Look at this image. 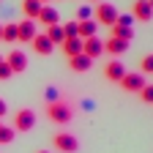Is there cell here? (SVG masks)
<instances>
[{"label": "cell", "mask_w": 153, "mask_h": 153, "mask_svg": "<svg viewBox=\"0 0 153 153\" xmlns=\"http://www.w3.org/2000/svg\"><path fill=\"white\" fill-rule=\"evenodd\" d=\"M47 118L52 120V123H68L71 118H74V112H71V107L66 104V101H60V99H57V101H49L47 104Z\"/></svg>", "instance_id": "cell-1"}, {"label": "cell", "mask_w": 153, "mask_h": 153, "mask_svg": "<svg viewBox=\"0 0 153 153\" xmlns=\"http://www.w3.org/2000/svg\"><path fill=\"white\" fill-rule=\"evenodd\" d=\"M118 8H115L112 3H104V0H101V3H96L93 6V19H96V22H99V25H115V22H118Z\"/></svg>", "instance_id": "cell-2"}, {"label": "cell", "mask_w": 153, "mask_h": 153, "mask_svg": "<svg viewBox=\"0 0 153 153\" xmlns=\"http://www.w3.org/2000/svg\"><path fill=\"white\" fill-rule=\"evenodd\" d=\"M52 145H55L57 153H76L79 150V140L74 134H68V131H57L52 137Z\"/></svg>", "instance_id": "cell-3"}, {"label": "cell", "mask_w": 153, "mask_h": 153, "mask_svg": "<svg viewBox=\"0 0 153 153\" xmlns=\"http://www.w3.org/2000/svg\"><path fill=\"white\" fill-rule=\"evenodd\" d=\"M126 93H140L145 85H148V79H145V74L142 71H126L123 76H120V82H118Z\"/></svg>", "instance_id": "cell-4"}, {"label": "cell", "mask_w": 153, "mask_h": 153, "mask_svg": "<svg viewBox=\"0 0 153 153\" xmlns=\"http://www.w3.org/2000/svg\"><path fill=\"white\" fill-rule=\"evenodd\" d=\"M33 126H36V112H33L30 107L19 109V112L14 115V131H16V134H27V131H33Z\"/></svg>", "instance_id": "cell-5"}, {"label": "cell", "mask_w": 153, "mask_h": 153, "mask_svg": "<svg viewBox=\"0 0 153 153\" xmlns=\"http://www.w3.org/2000/svg\"><path fill=\"white\" fill-rule=\"evenodd\" d=\"M16 33H19V44H30L36 38V33H38L36 19H22V22H16Z\"/></svg>", "instance_id": "cell-6"}, {"label": "cell", "mask_w": 153, "mask_h": 153, "mask_svg": "<svg viewBox=\"0 0 153 153\" xmlns=\"http://www.w3.org/2000/svg\"><path fill=\"white\" fill-rule=\"evenodd\" d=\"M3 60L11 66V71H14V74H22V71L27 68V55H25L22 49H11V52L3 57Z\"/></svg>", "instance_id": "cell-7"}, {"label": "cell", "mask_w": 153, "mask_h": 153, "mask_svg": "<svg viewBox=\"0 0 153 153\" xmlns=\"http://www.w3.org/2000/svg\"><path fill=\"white\" fill-rule=\"evenodd\" d=\"M82 52L90 57V60H96V57L104 55V41L99 36H90V38H82Z\"/></svg>", "instance_id": "cell-8"}, {"label": "cell", "mask_w": 153, "mask_h": 153, "mask_svg": "<svg viewBox=\"0 0 153 153\" xmlns=\"http://www.w3.org/2000/svg\"><path fill=\"white\" fill-rule=\"evenodd\" d=\"M131 16L137 19V22H150V19H153V8H150V3H148V0H134Z\"/></svg>", "instance_id": "cell-9"}, {"label": "cell", "mask_w": 153, "mask_h": 153, "mask_svg": "<svg viewBox=\"0 0 153 153\" xmlns=\"http://www.w3.org/2000/svg\"><path fill=\"white\" fill-rule=\"evenodd\" d=\"M126 74V66L115 57V60H109L107 66H104V79L107 82H120V76Z\"/></svg>", "instance_id": "cell-10"}, {"label": "cell", "mask_w": 153, "mask_h": 153, "mask_svg": "<svg viewBox=\"0 0 153 153\" xmlns=\"http://www.w3.org/2000/svg\"><path fill=\"white\" fill-rule=\"evenodd\" d=\"M104 52H107V55H112V57H120L123 52H128V41H123V38H115V36H109L107 41H104Z\"/></svg>", "instance_id": "cell-11"}, {"label": "cell", "mask_w": 153, "mask_h": 153, "mask_svg": "<svg viewBox=\"0 0 153 153\" xmlns=\"http://www.w3.org/2000/svg\"><path fill=\"white\" fill-rule=\"evenodd\" d=\"M36 22H41L44 27H49V25H57V22H60V14H57V8L55 6H41V14H38V19H36Z\"/></svg>", "instance_id": "cell-12"}, {"label": "cell", "mask_w": 153, "mask_h": 153, "mask_svg": "<svg viewBox=\"0 0 153 153\" xmlns=\"http://www.w3.org/2000/svg\"><path fill=\"white\" fill-rule=\"evenodd\" d=\"M68 66H71V71H76V74H85V71H90L93 60H90V57H88L85 52H79V55L68 57Z\"/></svg>", "instance_id": "cell-13"}, {"label": "cell", "mask_w": 153, "mask_h": 153, "mask_svg": "<svg viewBox=\"0 0 153 153\" xmlns=\"http://www.w3.org/2000/svg\"><path fill=\"white\" fill-rule=\"evenodd\" d=\"M30 44H33V49H36L38 55H44V57H47V55H52V49H55V44L49 41L44 33H36V38H33Z\"/></svg>", "instance_id": "cell-14"}, {"label": "cell", "mask_w": 153, "mask_h": 153, "mask_svg": "<svg viewBox=\"0 0 153 153\" xmlns=\"http://www.w3.org/2000/svg\"><path fill=\"white\" fill-rule=\"evenodd\" d=\"M63 55L66 57H74V55H79L82 52V38L79 36H74V38H63Z\"/></svg>", "instance_id": "cell-15"}, {"label": "cell", "mask_w": 153, "mask_h": 153, "mask_svg": "<svg viewBox=\"0 0 153 153\" xmlns=\"http://www.w3.org/2000/svg\"><path fill=\"white\" fill-rule=\"evenodd\" d=\"M99 33V22L96 19H85V22H76V36L79 38H90Z\"/></svg>", "instance_id": "cell-16"}, {"label": "cell", "mask_w": 153, "mask_h": 153, "mask_svg": "<svg viewBox=\"0 0 153 153\" xmlns=\"http://www.w3.org/2000/svg\"><path fill=\"white\" fill-rule=\"evenodd\" d=\"M41 0H22V14L25 19H38V14H41Z\"/></svg>", "instance_id": "cell-17"}, {"label": "cell", "mask_w": 153, "mask_h": 153, "mask_svg": "<svg viewBox=\"0 0 153 153\" xmlns=\"http://www.w3.org/2000/svg\"><path fill=\"white\" fill-rule=\"evenodd\" d=\"M112 36H115V38H123V41L131 44V38H134V27H131V25H120V22H115V25H112Z\"/></svg>", "instance_id": "cell-18"}, {"label": "cell", "mask_w": 153, "mask_h": 153, "mask_svg": "<svg viewBox=\"0 0 153 153\" xmlns=\"http://www.w3.org/2000/svg\"><path fill=\"white\" fill-rule=\"evenodd\" d=\"M44 36L49 38V41H52L55 47H60V44H63V38H66V36H63V25H60V22H57V25H49Z\"/></svg>", "instance_id": "cell-19"}, {"label": "cell", "mask_w": 153, "mask_h": 153, "mask_svg": "<svg viewBox=\"0 0 153 153\" xmlns=\"http://www.w3.org/2000/svg\"><path fill=\"white\" fill-rule=\"evenodd\" d=\"M3 41H8V44L19 41V33H16V22H8V25H3Z\"/></svg>", "instance_id": "cell-20"}, {"label": "cell", "mask_w": 153, "mask_h": 153, "mask_svg": "<svg viewBox=\"0 0 153 153\" xmlns=\"http://www.w3.org/2000/svg\"><path fill=\"white\" fill-rule=\"evenodd\" d=\"M14 137H16L14 126H0V145H8V142H14Z\"/></svg>", "instance_id": "cell-21"}, {"label": "cell", "mask_w": 153, "mask_h": 153, "mask_svg": "<svg viewBox=\"0 0 153 153\" xmlns=\"http://www.w3.org/2000/svg\"><path fill=\"white\" fill-rule=\"evenodd\" d=\"M85 19H93V6H79L76 8V22H85Z\"/></svg>", "instance_id": "cell-22"}, {"label": "cell", "mask_w": 153, "mask_h": 153, "mask_svg": "<svg viewBox=\"0 0 153 153\" xmlns=\"http://www.w3.org/2000/svg\"><path fill=\"white\" fill-rule=\"evenodd\" d=\"M140 71H142L145 76H148V74H153V52H150V55H145L142 60H140Z\"/></svg>", "instance_id": "cell-23"}, {"label": "cell", "mask_w": 153, "mask_h": 153, "mask_svg": "<svg viewBox=\"0 0 153 153\" xmlns=\"http://www.w3.org/2000/svg\"><path fill=\"white\" fill-rule=\"evenodd\" d=\"M140 99H142L145 104H153V85H145V88L140 90Z\"/></svg>", "instance_id": "cell-24"}, {"label": "cell", "mask_w": 153, "mask_h": 153, "mask_svg": "<svg viewBox=\"0 0 153 153\" xmlns=\"http://www.w3.org/2000/svg\"><path fill=\"white\" fill-rule=\"evenodd\" d=\"M63 36L66 38H74L76 36V22H63Z\"/></svg>", "instance_id": "cell-25"}, {"label": "cell", "mask_w": 153, "mask_h": 153, "mask_svg": "<svg viewBox=\"0 0 153 153\" xmlns=\"http://www.w3.org/2000/svg\"><path fill=\"white\" fill-rule=\"evenodd\" d=\"M11 74H14V71H11V66L3 60V63H0V79H3V82H6V79H11Z\"/></svg>", "instance_id": "cell-26"}, {"label": "cell", "mask_w": 153, "mask_h": 153, "mask_svg": "<svg viewBox=\"0 0 153 153\" xmlns=\"http://www.w3.org/2000/svg\"><path fill=\"white\" fill-rule=\"evenodd\" d=\"M44 99H47V104L49 101H57V88H47V96H44Z\"/></svg>", "instance_id": "cell-27"}, {"label": "cell", "mask_w": 153, "mask_h": 153, "mask_svg": "<svg viewBox=\"0 0 153 153\" xmlns=\"http://www.w3.org/2000/svg\"><path fill=\"white\" fill-rule=\"evenodd\" d=\"M118 22H120V25H131L134 16H131V14H123V16H118Z\"/></svg>", "instance_id": "cell-28"}, {"label": "cell", "mask_w": 153, "mask_h": 153, "mask_svg": "<svg viewBox=\"0 0 153 153\" xmlns=\"http://www.w3.org/2000/svg\"><path fill=\"white\" fill-rule=\"evenodd\" d=\"M6 112H8V107H6V101H3V99H0V118H3Z\"/></svg>", "instance_id": "cell-29"}, {"label": "cell", "mask_w": 153, "mask_h": 153, "mask_svg": "<svg viewBox=\"0 0 153 153\" xmlns=\"http://www.w3.org/2000/svg\"><path fill=\"white\" fill-rule=\"evenodd\" d=\"M0 41H3V25H0Z\"/></svg>", "instance_id": "cell-30"}, {"label": "cell", "mask_w": 153, "mask_h": 153, "mask_svg": "<svg viewBox=\"0 0 153 153\" xmlns=\"http://www.w3.org/2000/svg\"><path fill=\"white\" fill-rule=\"evenodd\" d=\"M41 3H44V6H47V3H52V0H41Z\"/></svg>", "instance_id": "cell-31"}, {"label": "cell", "mask_w": 153, "mask_h": 153, "mask_svg": "<svg viewBox=\"0 0 153 153\" xmlns=\"http://www.w3.org/2000/svg\"><path fill=\"white\" fill-rule=\"evenodd\" d=\"M36 153H49V150H36Z\"/></svg>", "instance_id": "cell-32"}, {"label": "cell", "mask_w": 153, "mask_h": 153, "mask_svg": "<svg viewBox=\"0 0 153 153\" xmlns=\"http://www.w3.org/2000/svg\"><path fill=\"white\" fill-rule=\"evenodd\" d=\"M148 3H150V8H153V0H148Z\"/></svg>", "instance_id": "cell-33"}, {"label": "cell", "mask_w": 153, "mask_h": 153, "mask_svg": "<svg viewBox=\"0 0 153 153\" xmlns=\"http://www.w3.org/2000/svg\"><path fill=\"white\" fill-rule=\"evenodd\" d=\"M0 63H3V55H0Z\"/></svg>", "instance_id": "cell-34"}, {"label": "cell", "mask_w": 153, "mask_h": 153, "mask_svg": "<svg viewBox=\"0 0 153 153\" xmlns=\"http://www.w3.org/2000/svg\"><path fill=\"white\" fill-rule=\"evenodd\" d=\"M93 3H101V0H93Z\"/></svg>", "instance_id": "cell-35"}]
</instances>
